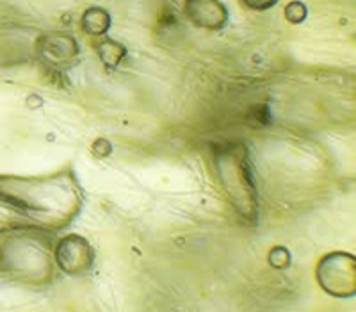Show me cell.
Listing matches in <instances>:
<instances>
[{
  "mask_svg": "<svg viewBox=\"0 0 356 312\" xmlns=\"http://www.w3.org/2000/svg\"><path fill=\"white\" fill-rule=\"evenodd\" d=\"M243 2L253 9H267L276 4V0H243Z\"/></svg>",
  "mask_w": 356,
  "mask_h": 312,
  "instance_id": "52a82bcc",
  "label": "cell"
},
{
  "mask_svg": "<svg viewBox=\"0 0 356 312\" xmlns=\"http://www.w3.org/2000/svg\"><path fill=\"white\" fill-rule=\"evenodd\" d=\"M81 205V184L72 170L38 177L0 175V234L61 231Z\"/></svg>",
  "mask_w": 356,
  "mask_h": 312,
  "instance_id": "6da1fadb",
  "label": "cell"
},
{
  "mask_svg": "<svg viewBox=\"0 0 356 312\" xmlns=\"http://www.w3.org/2000/svg\"><path fill=\"white\" fill-rule=\"evenodd\" d=\"M47 232H9L0 241V272L31 286H43L52 279L54 254Z\"/></svg>",
  "mask_w": 356,
  "mask_h": 312,
  "instance_id": "7a4b0ae2",
  "label": "cell"
},
{
  "mask_svg": "<svg viewBox=\"0 0 356 312\" xmlns=\"http://www.w3.org/2000/svg\"><path fill=\"white\" fill-rule=\"evenodd\" d=\"M216 168L219 182L235 209L246 218H253L257 212V196L244 155L237 148H222L216 155Z\"/></svg>",
  "mask_w": 356,
  "mask_h": 312,
  "instance_id": "3957f363",
  "label": "cell"
},
{
  "mask_svg": "<svg viewBox=\"0 0 356 312\" xmlns=\"http://www.w3.org/2000/svg\"><path fill=\"white\" fill-rule=\"evenodd\" d=\"M54 259L57 260L63 272L70 273V275H82V273H88L93 266L95 251L84 237L70 234L57 243Z\"/></svg>",
  "mask_w": 356,
  "mask_h": 312,
  "instance_id": "5b68a950",
  "label": "cell"
},
{
  "mask_svg": "<svg viewBox=\"0 0 356 312\" xmlns=\"http://www.w3.org/2000/svg\"><path fill=\"white\" fill-rule=\"evenodd\" d=\"M187 13L191 20H195L203 27H218V25H222V20L227 18L225 8L216 0H189Z\"/></svg>",
  "mask_w": 356,
  "mask_h": 312,
  "instance_id": "8992f818",
  "label": "cell"
},
{
  "mask_svg": "<svg viewBox=\"0 0 356 312\" xmlns=\"http://www.w3.org/2000/svg\"><path fill=\"white\" fill-rule=\"evenodd\" d=\"M317 282L335 298L356 296V257L346 251H335L317 264Z\"/></svg>",
  "mask_w": 356,
  "mask_h": 312,
  "instance_id": "277c9868",
  "label": "cell"
}]
</instances>
